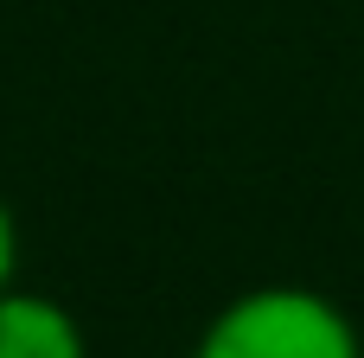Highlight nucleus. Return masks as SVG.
I'll return each instance as SVG.
<instances>
[{
  "label": "nucleus",
  "mask_w": 364,
  "mask_h": 358,
  "mask_svg": "<svg viewBox=\"0 0 364 358\" xmlns=\"http://www.w3.org/2000/svg\"><path fill=\"white\" fill-rule=\"evenodd\" d=\"M0 358H90V339L64 301L13 282L0 295Z\"/></svg>",
  "instance_id": "f03ea898"
},
{
  "label": "nucleus",
  "mask_w": 364,
  "mask_h": 358,
  "mask_svg": "<svg viewBox=\"0 0 364 358\" xmlns=\"http://www.w3.org/2000/svg\"><path fill=\"white\" fill-rule=\"evenodd\" d=\"M186 358H364L352 314L301 282H262L230 295Z\"/></svg>",
  "instance_id": "f257e3e1"
},
{
  "label": "nucleus",
  "mask_w": 364,
  "mask_h": 358,
  "mask_svg": "<svg viewBox=\"0 0 364 358\" xmlns=\"http://www.w3.org/2000/svg\"><path fill=\"white\" fill-rule=\"evenodd\" d=\"M19 282V218H13V205L0 199V295Z\"/></svg>",
  "instance_id": "7ed1b4c3"
}]
</instances>
